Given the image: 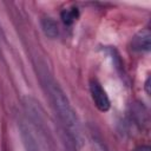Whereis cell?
I'll use <instances>...</instances> for the list:
<instances>
[{
  "label": "cell",
  "mask_w": 151,
  "mask_h": 151,
  "mask_svg": "<svg viewBox=\"0 0 151 151\" xmlns=\"http://www.w3.org/2000/svg\"><path fill=\"white\" fill-rule=\"evenodd\" d=\"M41 26H42V29H44V32L47 37L55 38L58 35V25L53 19H51V18L42 19Z\"/></svg>",
  "instance_id": "obj_4"
},
{
  "label": "cell",
  "mask_w": 151,
  "mask_h": 151,
  "mask_svg": "<svg viewBox=\"0 0 151 151\" xmlns=\"http://www.w3.org/2000/svg\"><path fill=\"white\" fill-rule=\"evenodd\" d=\"M134 151H151L149 146H140V147H137Z\"/></svg>",
  "instance_id": "obj_6"
},
{
  "label": "cell",
  "mask_w": 151,
  "mask_h": 151,
  "mask_svg": "<svg viewBox=\"0 0 151 151\" xmlns=\"http://www.w3.org/2000/svg\"><path fill=\"white\" fill-rule=\"evenodd\" d=\"M90 92H91L93 103L98 107V110L105 112L110 109V99H109L106 92L104 91L101 85L94 79H92L90 83Z\"/></svg>",
  "instance_id": "obj_2"
},
{
  "label": "cell",
  "mask_w": 151,
  "mask_h": 151,
  "mask_svg": "<svg viewBox=\"0 0 151 151\" xmlns=\"http://www.w3.org/2000/svg\"><path fill=\"white\" fill-rule=\"evenodd\" d=\"M150 39H151V33L149 29H143L138 32L132 39V48L136 51H149Z\"/></svg>",
  "instance_id": "obj_3"
},
{
  "label": "cell",
  "mask_w": 151,
  "mask_h": 151,
  "mask_svg": "<svg viewBox=\"0 0 151 151\" xmlns=\"http://www.w3.org/2000/svg\"><path fill=\"white\" fill-rule=\"evenodd\" d=\"M79 15V12H78V8L77 7H72L70 9H64L61 12V19L64 21V24L66 25H71Z\"/></svg>",
  "instance_id": "obj_5"
},
{
  "label": "cell",
  "mask_w": 151,
  "mask_h": 151,
  "mask_svg": "<svg viewBox=\"0 0 151 151\" xmlns=\"http://www.w3.org/2000/svg\"><path fill=\"white\" fill-rule=\"evenodd\" d=\"M48 85V92L51 96V99L53 101V105L55 107V111L58 112L59 118L65 124V126L68 130V133L77 140H81V131L79 126V122L77 119V116L70 105L67 98L65 97L64 92L54 84V83H47Z\"/></svg>",
  "instance_id": "obj_1"
}]
</instances>
